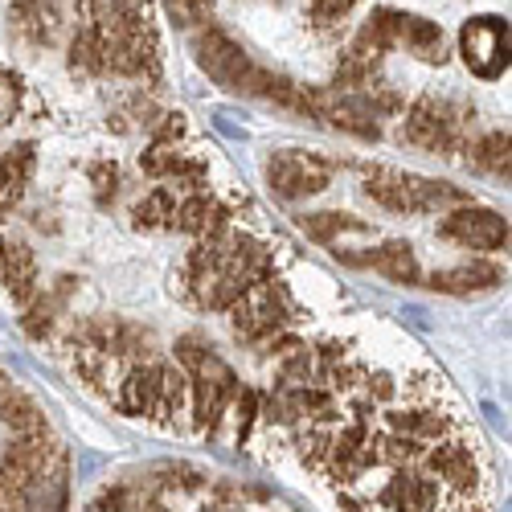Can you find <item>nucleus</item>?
I'll return each instance as SVG.
<instances>
[{"label": "nucleus", "instance_id": "nucleus-16", "mask_svg": "<svg viewBox=\"0 0 512 512\" xmlns=\"http://www.w3.org/2000/svg\"><path fill=\"white\" fill-rule=\"evenodd\" d=\"M66 304L58 300L54 291H37L33 300L21 308L25 316H21V328H25V336H33V340H46L50 332H54V324H58V312H62Z\"/></svg>", "mask_w": 512, "mask_h": 512}, {"label": "nucleus", "instance_id": "nucleus-11", "mask_svg": "<svg viewBox=\"0 0 512 512\" xmlns=\"http://www.w3.org/2000/svg\"><path fill=\"white\" fill-rule=\"evenodd\" d=\"M152 422H160V426H185L189 422V377L177 365H164Z\"/></svg>", "mask_w": 512, "mask_h": 512}, {"label": "nucleus", "instance_id": "nucleus-7", "mask_svg": "<svg viewBox=\"0 0 512 512\" xmlns=\"http://www.w3.org/2000/svg\"><path fill=\"white\" fill-rule=\"evenodd\" d=\"M0 283H5V291L13 295L17 308H25L33 295L41 291L33 250L21 238H9V234H0Z\"/></svg>", "mask_w": 512, "mask_h": 512}, {"label": "nucleus", "instance_id": "nucleus-14", "mask_svg": "<svg viewBox=\"0 0 512 512\" xmlns=\"http://www.w3.org/2000/svg\"><path fill=\"white\" fill-rule=\"evenodd\" d=\"M9 17H13V29L29 41V46H50L58 13L46 5V0H13Z\"/></svg>", "mask_w": 512, "mask_h": 512}, {"label": "nucleus", "instance_id": "nucleus-24", "mask_svg": "<svg viewBox=\"0 0 512 512\" xmlns=\"http://www.w3.org/2000/svg\"><path fill=\"white\" fill-rule=\"evenodd\" d=\"M87 173H91V185H95V201H99V205H111V201H115V189H119L115 164H111V160H95Z\"/></svg>", "mask_w": 512, "mask_h": 512}, {"label": "nucleus", "instance_id": "nucleus-25", "mask_svg": "<svg viewBox=\"0 0 512 512\" xmlns=\"http://www.w3.org/2000/svg\"><path fill=\"white\" fill-rule=\"evenodd\" d=\"M177 25H201L213 17V0H164Z\"/></svg>", "mask_w": 512, "mask_h": 512}, {"label": "nucleus", "instance_id": "nucleus-6", "mask_svg": "<svg viewBox=\"0 0 512 512\" xmlns=\"http://www.w3.org/2000/svg\"><path fill=\"white\" fill-rule=\"evenodd\" d=\"M164 365H168V361H160V357H144V361L127 365V373L119 377V386H115V406H119L127 418H152V414H156Z\"/></svg>", "mask_w": 512, "mask_h": 512}, {"label": "nucleus", "instance_id": "nucleus-8", "mask_svg": "<svg viewBox=\"0 0 512 512\" xmlns=\"http://www.w3.org/2000/svg\"><path fill=\"white\" fill-rule=\"evenodd\" d=\"M504 283V271L488 259H476V263H459V267H443L426 279V287H435L443 295H480V291H492Z\"/></svg>", "mask_w": 512, "mask_h": 512}, {"label": "nucleus", "instance_id": "nucleus-18", "mask_svg": "<svg viewBox=\"0 0 512 512\" xmlns=\"http://www.w3.org/2000/svg\"><path fill=\"white\" fill-rule=\"evenodd\" d=\"M70 70L78 74H103V33L95 25H82L70 37V54H66Z\"/></svg>", "mask_w": 512, "mask_h": 512}, {"label": "nucleus", "instance_id": "nucleus-3", "mask_svg": "<svg viewBox=\"0 0 512 512\" xmlns=\"http://www.w3.org/2000/svg\"><path fill=\"white\" fill-rule=\"evenodd\" d=\"M402 140L426 152H455L459 148V107L439 99H418L402 119Z\"/></svg>", "mask_w": 512, "mask_h": 512}, {"label": "nucleus", "instance_id": "nucleus-2", "mask_svg": "<svg viewBox=\"0 0 512 512\" xmlns=\"http://www.w3.org/2000/svg\"><path fill=\"white\" fill-rule=\"evenodd\" d=\"M328 181H332V164L320 160V156H312V152L287 148V152H275V156L267 160V185H271V193L283 197V201L312 197V193L328 189Z\"/></svg>", "mask_w": 512, "mask_h": 512}, {"label": "nucleus", "instance_id": "nucleus-23", "mask_svg": "<svg viewBox=\"0 0 512 512\" xmlns=\"http://www.w3.org/2000/svg\"><path fill=\"white\" fill-rule=\"evenodd\" d=\"M209 353H213V349L205 345V340L189 332V336H181V340H177V369H181L185 377H193V373L205 365V357H209Z\"/></svg>", "mask_w": 512, "mask_h": 512}, {"label": "nucleus", "instance_id": "nucleus-9", "mask_svg": "<svg viewBox=\"0 0 512 512\" xmlns=\"http://www.w3.org/2000/svg\"><path fill=\"white\" fill-rule=\"evenodd\" d=\"M0 426H5L13 439L50 431V422H46V414H41V406L29 394H21L17 386H0Z\"/></svg>", "mask_w": 512, "mask_h": 512}, {"label": "nucleus", "instance_id": "nucleus-26", "mask_svg": "<svg viewBox=\"0 0 512 512\" xmlns=\"http://www.w3.org/2000/svg\"><path fill=\"white\" fill-rule=\"evenodd\" d=\"M357 5V0H308V13L320 21V25H332L340 17H349V9Z\"/></svg>", "mask_w": 512, "mask_h": 512}, {"label": "nucleus", "instance_id": "nucleus-1", "mask_svg": "<svg viewBox=\"0 0 512 512\" xmlns=\"http://www.w3.org/2000/svg\"><path fill=\"white\" fill-rule=\"evenodd\" d=\"M193 54H197V66L218 82L226 91H238V95H263L267 82L275 78L271 70H263L259 62H250L246 50L230 33H222L218 25H205L197 37H193Z\"/></svg>", "mask_w": 512, "mask_h": 512}, {"label": "nucleus", "instance_id": "nucleus-4", "mask_svg": "<svg viewBox=\"0 0 512 512\" xmlns=\"http://www.w3.org/2000/svg\"><path fill=\"white\" fill-rule=\"evenodd\" d=\"M459 54L480 78H500L508 70V21L476 17L459 33Z\"/></svg>", "mask_w": 512, "mask_h": 512}, {"label": "nucleus", "instance_id": "nucleus-15", "mask_svg": "<svg viewBox=\"0 0 512 512\" xmlns=\"http://www.w3.org/2000/svg\"><path fill=\"white\" fill-rule=\"evenodd\" d=\"M398 46H410V54H418L422 62H443L447 46H443V29L435 21H422V17H402V33H398Z\"/></svg>", "mask_w": 512, "mask_h": 512}, {"label": "nucleus", "instance_id": "nucleus-21", "mask_svg": "<svg viewBox=\"0 0 512 512\" xmlns=\"http://www.w3.org/2000/svg\"><path fill=\"white\" fill-rule=\"evenodd\" d=\"M226 418H234V443H238V447H242V443H250L254 422H259V394L242 386V390L234 394V402H230Z\"/></svg>", "mask_w": 512, "mask_h": 512}, {"label": "nucleus", "instance_id": "nucleus-20", "mask_svg": "<svg viewBox=\"0 0 512 512\" xmlns=\"http://www.w3.org/2000/svg\"><path fill=\"white\" fill-rule=\"evenodd\" d=\"M300 230H304L312 242H336L345 230H365V222L353 218V213H304Z\"/></svg>", "mask_w": 512, "mask_h": 512}, {"label": "nucleus", "instance_id": "nucleus-13", "mask_svg": "<svg viewBox=\"0 0 512 512\" xmlns=\"http://www.w3.org/2000/svg\"><path fill=\"white\" fill-rule=\"evenodd\" d=\"M369 267L377 275H386L390 283H402V287L422 283V267H418V254H414L410 242H386V246H377Z\"/></svg>", "mask_w": 512, "mask_h": 512}, {"label": "nucleus", "instance_id": "nucleus-17", "mask_svg": "<svg viewBox=\"0 0 512 512\" xmlns=\"http://www.w3.org/2000/svg\"><path fill=\"white\" fill-rule=\"evenodd\" d=\"M173 209H177V193L173 189H152L144 193L136 205H132V226L136 230H168V218H173Z\"/></svg>", "mask_w": 512, "mask_h": 512}, {"label": "nucleus", "instance_id": "nucleus-27", "mask_svg": "<svg viewBox=\"0 0 512 512\" xmlns=\"http://www.w3.org/2000/svg\"><path fill=\"white\" fill-rule=\"evenodd\" d=\"M136 512H173V508H168V504H164L156 492H148V496H144V504H140Z\"/></svg>", "mask_w": 512, "mask_h": 512}, {"label": "nucleus", "instance_id": "nucleus-28", "mask_svg": "<svg viewBox=\"0 0 512 512\" xmlns=\"http://www.w3.org/2000/svg\"><path fill=\"white\" fill-rule=\"evenodd\" d=\"M205 512H242V508H218V504H209Z\"/></svg>", "mask_w": 512, "mask_h": 512}, {"label": "nucleus", "instance_id": "nucleus-22", "mask_svg": "<svg viewBox=\"0 0 512 512\" xmlns=\"http://www.w3.org/2000/svg\"><path fill=\"white\" fill-rule=\"evenodd\" d=\"M181 160V148L177 144H148V152L140 156V168L148 177H173V168Z\"/></svg>", "mask_w": 512, "mask_h": 512}, {"label": "nucleus", "instance_id": "nucleus-10", "mask_svg": "<svg viewBox=\"0 0 512 512\" xmlns=\"http://www.w3.org/2000/svg\"><path fill=\"white\" fill-rule=\"evenodd\" d=\"M365 197L390 213H422L414 185H410V173H394V168H377V173L365 181Z\"/></svg>", "mask_w": 512, "mask_h": 512}, {"label": "nucleus", "instance_id": "nucleus-12", "mask_svg": "<svg viewBox=\"0 0 512 512\" xmlns=\"http://www.w3.org/2000/svg\"><path fill=\"white\" fill-rule=\"evenodd\" d=\"M33 164H37L33 144H17L9 152H0V205H5V209H13L25 197V185L33 177Z\"/></svg>", "mask_w": 512, "mask_h": 512}, {"label": "nucleus", "instance_id": "nucleus-5", "mask_svg": "<svg viewBox=\"0 0 512 512\" xmlns=\"http://www.w3.org/2000/svg\"><path fill=\"white\" fill-rule=\"evenodd\" d=\"M439 234L459 246H472V250H500V246H508V218L496 209L459 205L443 218Z\"/></svg>", "mask_w": 512, "mask_h": 512}, {"label": "nucleus", "instance_id": "nucleus-19", "mask_svg": "<svg viewBox=\"0 0 512 512\" xmlns=\"http://www.w3.org/2000/svg\"><path fill=\"white\" fill-rule=\"evenodd\" d=\"M476 168L480 173H492V177H504L508 181V132H488V136H480L472 148H467Z\"/></svg>", "mask_w": 512, "mask_h": 512}]
</instances>
